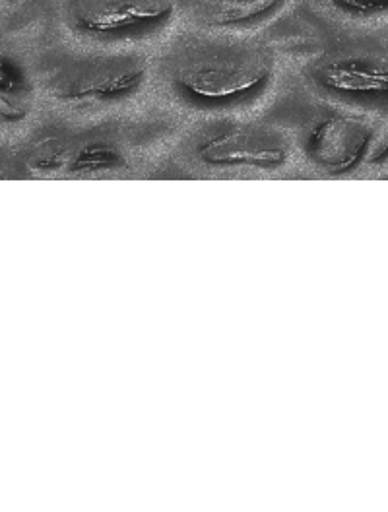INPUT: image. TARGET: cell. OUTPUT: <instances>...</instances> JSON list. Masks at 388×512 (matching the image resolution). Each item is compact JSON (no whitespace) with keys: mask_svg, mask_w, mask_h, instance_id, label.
I'll list each match as a JSON object with an SVG mask.
<instances>
[{"mask_svg":"<svg viewBox=\"0 0 388 512\" xmlns=\"http://www.w3.org/2000/svg\"><path fill=\"white\" fill-rule=\"evenodd\" d=\"M274 82V57L257 43L198 39L177 47L165 64L173 97L196 111L226 113L253 105Z\"/></svg>","mask_w":388,"mask_h":512,"instance_id":"6da1fadb","label":"cell"},{"mask_svg":"<svg viewBox=\"0 0 388 512\" xmlns=\"http://www.w3.org/2000/svg\"><path fill=\"white\" fill-rule=\"evenodd\" d=\"M305 78L315 94L338 107L388 119V47L326 51L307 64Z\"/></svg>","mask_w":388,"mask_h":512,"instance_id":"7a4b0ae2","label":"cell"},{"mask_svg":"<svg viewBox=\"0 0 388 512\" xmlns=\"http://www.w3.org/2000/svg\"><path fill=\"white\" fill-rule=\"evenodd\" d=\"M187 156L208 171H274L290 160V140L276 128L218 121L194 132Z\"/></svg>","mask_w":388,"mask_h":512,"instance_id":"3957f363","label":"cell"},{"mask_svg":"<svg viewBox=\"0 0 388 512\" xmlns=\"http://www.w3.org/2000/svg\"><path fill=\"white\" fill-rule=\"evenodd\" d=\"M383 136L367 115L344 107H328L305 121L299 146L319 173L326 177H348L371 165L373 150Z\"/></svg>","mask_w":388,"mask_h":512,"instance_id":"277c9868","label":"cell"},{"mask_svg":"<svg viewBox=\"0 0 388 512\" xmlns=\"http://www.w3.org/2000/svg\"><path fill=\"white\" fill-rule=\"evenodd\" d=\"M146 78L148 66L136 55H96L63 66L53 76L51 88L72 105H115L136 96Z\"/></svg>","mask_w":388,"mask_h":512,"instance_id":"5b68a950","label":"cell"},{"mask_svg":"<svg viewBox=\"0 0 388 512\" xmlns=\"http://www.w3.org/2000/svg\"><path fill=\"white\" fill-rule=\"evenodd\" d=\"M175 0H68L72 30L96 41H130L163 30Z\"/></svg>","mask_w":388,"mask_h":512,"instance_id":"8992f818","label":"cell"},{"mask_svg":"<svg viewBox=\"0 0 388 512\" xmlns=\"http://www.w3.org/2000/svg\"><path fill=\"white\" fill-rule=\"evenodd\" d=\"M37 163L45 169L66 175H103L127 165L119 142L105 134H86L70 140L49 142Z\"/></svg>","mask_w":388,"mask_h":512,"instance_id":"52a82bcc","label":"cell"},{"mask_svg":"<svg viewBox=\"0 0 388 512\" xmlns=\"http://www.w3.org/2000/svg\"><path fill=\"white\" fill-rule=\"evenodd\" d=\"M212 8V22L218 28H245L268 20L288 0H204Z\"/></svg>","mask_w":388,"mask_h":512,"instance_id":"ba28073f","label":"cell"},{"mask_svg":"<svg viewBox=\"0 0 388 512\" xmlns=\"http://www.w3.org/2000/svg\"><path fill=\"white\" fill-rule=\"evenodd\" d=\"M328 12L350 22L387 20L388 0H317Z\"/></svg>","mask_w":388,"mask_h":512,"instance_id":"9c48e42d","label":"cell"},{"mask_svg":"<svg viewBox=\"0 0 388 512\" xmlns=\"http://www.w3.org/2000/svg\"><path fill=\"white\" fill-rule=\"evenodd\" d=\"M24 86V76L16 64L0 57V92H16Z\"/></svg>","mask_w":388,"mask_h":512,"instance_id":"30bf717a","label":"cell"}]
</instances>
